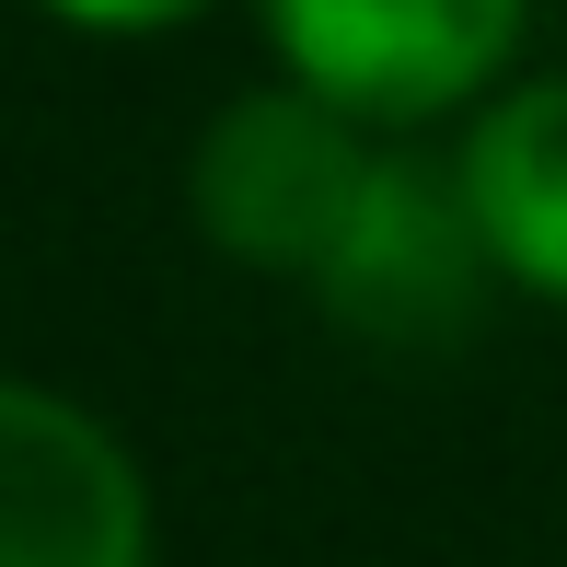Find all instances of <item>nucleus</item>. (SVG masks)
I'll use <instances>...</instances> for the list:
<instances>
[{
  "mask_svg": "<svg viewBox=\"0 0 567 567\" xmlns=\"http://www.w3.org/2000/svg\"><path fill=\"white\" fill-rule=\"evenodd\" d=\"M47 12L93 23V35H151V23H186V12H209V0H47Z\"/></svg>",
  "mask_w": 567,
  "mask_h": 567,
  "instance_id": "423d86ee",
  "label": "nucleus"
},
{
  "mask_svg": "<svg viewBox=\"0 0 567 567\" xmlns=\"http://www.w3.org/2000/svg\"><path fill=\"white\" fill-rule=\"evenodd\" d=\"M463 209H475V244L509 290L567 301V82H522L475 116L463 140Z\"/></svg>",
  "mask_w": 567,
  "mask_h": 567,
  "instance_id": "39448f33",
  "label": "nucleus"
},
{
  "mask_svg": "<svg viewBox=\"0 0 567 567\" xmlns=\"http://www.w3.org/2000/svg\"><path fill=\"white\" fill-rule=\"evenodd\" d=\"M0 567H151L127 452L35 382H0Z\"/></svg>",
  "mask_w": 567,
  "mask_h": 567,
  "instance_id": "20e7f679",
  "label": "nucleus"
},
{
  "mask_svg": "<svg viewBox=\"0 0 567 567\" xmlns=\"http://www.w3.org/2000/svg\"><path fill=\"white\" fill-rule=\"evenodd\" d=\"M359 186H371L359 116H337L324 93H244L197 140V231L231 267H301L313 278L337 255Z\"/></svg>",
  "mask_w": 567,
  "mask_h": 567,
  "instance_id": "f257e3e1",
  "label": "nucleus"
},
{
  "mask_svg": "<svg viewBox=\"0 0 567 567\" xmlns=\"http://www.w3.org/2000/svg\"><path fill=\"white\" fill-rule=\"evenodd\" d=\"M486 244H475V209H463V174H429V163H371L359 209L337 231V255L313 267V290L337 301L348 337L371 348H452L486 301Z\"/></svg>",
  "mask_w": 567,
  "mask_h": 567,
  "instance_id": "7ed1b4c3",
  "label": "nucleus"
},
{
  "mask_svg": "<svg viewBox=\"0 0 567 567\" xmlns=\"http://www.w3.org/2000/svg\"><path fill=\"white\" fill-rule=\"evenodd\" d=\"M533 0H267L278 59L337 116H441L522 47Z\"/></svg>",
  "mask_w": 567,
  "mask_h": 567,
  "instance_id": "f03ea898",
  "label": "nucleus"
}]
</instances>
